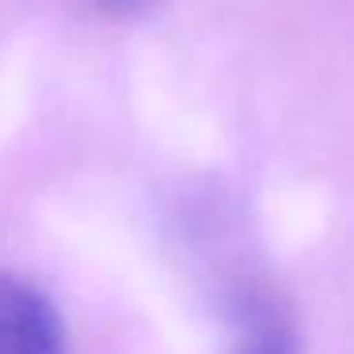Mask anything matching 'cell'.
<instances>
[{
    "mask_svg": "<svg viewBox=\"0 0 354 354\" xmlns=\"http://www.w3.org/2000/svg\"><path fill=\"white\" fill-rule=\"evenodd\" d=\"M100 4L111 12H130V8H138V4H145V0H100Z\"/></svg>",
    "mask_w": 354,
    "mask_h": 354,
    "instance_id": "obj_3",
    "label": "cell"
},
{
    "mask_svg": "<svg viewBox=\"0 0 354 354\" xmlns=\"http://www.w3.org/2000/svg\"><path fill=\"white\" fill-rule=\"evenodd\" d=\"M0 354H65L57 308L39 286L0 274Z\"/></svg>",
    "mask_w": 354,
    "mask_h": 354,
    "instance_id": "obj_1",
    "label": "cell"
},
{
    "mask_svg": "<svg viewBox=\"0 0 354 354\" xmlns=\"http://www.w3.org/2000/svg\"><path fill=\"white\" fill-rule=\"evenodd\" d=\"M236 354H293V339L282 324H255Z\"/></svg>",
    "mask_w": 354,
    "mask_h": 354,
    "instance_id": "obj_2",
    "label": "cell"
}]
</instances>
